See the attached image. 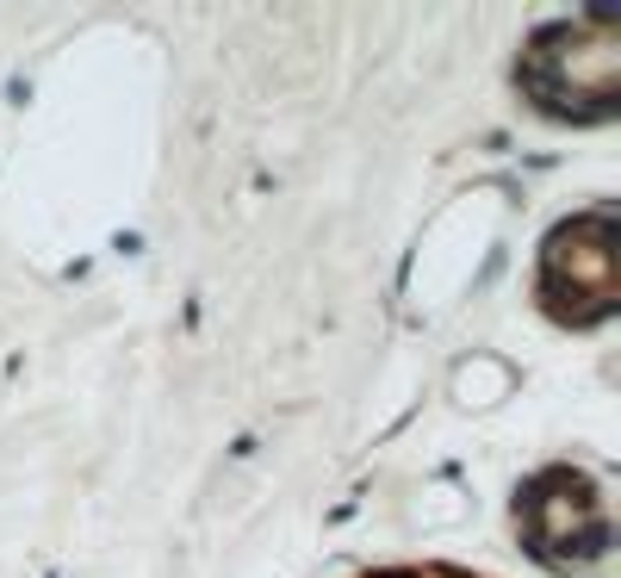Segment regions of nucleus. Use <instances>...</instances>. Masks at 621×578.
<instances>
[{"instance_id": "obj_1", "label": "nucleus", "mask_w": 621, "mask_h": 578, "mask_svg": "<svg viewBox=\"0 0 621 578\" xmlns=\"http://www.w3.org/2000/svg\"><path fill=\"white\" fill-rule=\"evenodd\" d=\"M516 88L553 118H616L621 106V25L616 13H578L535 32L516 57Z\"/></svg>"}, {"instance_id": "obj_2", "label": "nucleus", "mask_w": 621, "mask_h": 578, "mask_svg": "<svg viewBox=\"0 0 621 578\" xmlns=\"http://www.w3.org/2000/svg\"><path fill=\"white\" fill-rule=\"evenodd\" d=\"M541 311L553 324L590 330L616 317V212L597 206V212L565 218L560 231L547 236L541 250Z\"/></svg>"}, {"instance_id": "obj_3", "label": "nucleus", "mask_w": 621, "mask_h": 578, "mask_svg": "<svg viewBox=\"0 0 621 578\" xmlns=\"http://www.w3.org/2000/svg\"><path fill=\"white\" fill-rule=\"evenodd\" d=\"M516 522L547 566H597L609 554V504L597 479H584L572 466H553L528 485L516 498Z\"/></svg>"}, {"instance_id": "obj_4", "label": "nucleus", "mask_w": 621, "mask_h": 578, "mask_svg": "<svg viewBox=\"0 0 621 578\" xmlns=\"http://www.w3.org/2000/svg\"><path fill=\"white\" fill-rule=\"evenodd\" d=\"M361 578H479L460 566H386V573H361Z\"/></svg>"}]
</instances>
